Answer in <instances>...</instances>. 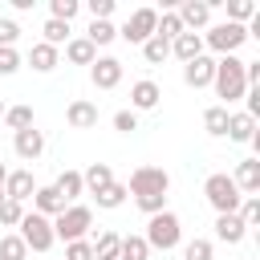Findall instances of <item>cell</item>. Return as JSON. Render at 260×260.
I'll use <instances>...</instances> for the list:
<instances>
[{
	"instance_id": "1",
	"label": "cell",
	"mask_w": 260,
	"mask_h": 260,
	"mask_svg": "<svg viewBox=\"0 0 260 260\" xmlns=\"http://www.w3.org/2000/svg\"><path fill=\"white\" fill-rule=\"evenodd\" d=\"M211 85H215V93L223 98V110H228L232 102H240V98L248 93V81H244V61H240L236 53L219 57V61H215V77H211Z\"/></svg>"
},
{
	"instance_id": "2",
	"label": "cell",
	"mask_w": 260,
	"mask_h": 260,
	"mask_svg": "<svg viewBox=\"0 0 260 260\" xmlns=\"http://www.w3.org/2000/svg\"><path fill=\"white\" fill-rule=\"evenodd\" d=\"M179 236H183V223H179V215L175 211H158V215H150V223H146V248L154 252H171L175 244H179Z\"/></svg>"
},
{
	"instance_id": "3",
	"label": "cell",
	"mask_w": 260,
	"mask_h": 260,
	"mask_svg": "<svg viewBox=\"0 0 260 260\" xmlns=\"http://www.w3.org/2000/svg\"><path fill=\"white\" fill-rule=\"evenodd\" d=\"M203 195H207V203L215 207V215H232L236 207H240V187L232 183V175H207V183H203Z\"/></svg>"
},
{
	"instance_id": "4",
	"label": "cell",
	"mask_w": 260,
	"mask_h": 260,
	"mask_svg": "<svg viewBox=\"0 0 260 260\" xmlns=\"http://www.w3.org/2000/svg\"><path fill=\"white\" fill-rule=\"evenodd\" d=\"M89 223H93V211H89V207H81V203H69V207L53 219V236H57V240H65V244H73V240H85Z\"/></svg>"
},
{
	"instance_id": "5",
	"label": "cell",
	"mask_w": 260,
	"mask_h": 260,
	"mask_svg": "<svg viewBox=\"0 0 260 260\" xmlns=\"http://www.w3.org/2000/svg\"><path fill=\"white\" fill-rule=\"evenodd\" d=\"M20 232V240H24V248H32V252H49L53 244H57V236H53V219H45V215H37V211H24V219L16 223Z\"/></svg>"
},
{
	"instance_id": "6",
	"label": "cell",
	"mask_w": 260,
	"mask_h": 260,
	"mask_svg": "<svg viewBox=\"0 0 260 260\" xmlns=\"http://www.w3.org/2000/svg\"><path fill=\"white\" fill-rule=\"evenodd\" d=\"M134 199H146V195H167L171 191V175L162 167H138L130 175V187H126Z\"/></svg>"
},
{
	"instance_id": "7",
	"label": "cell",
	"mask_w": 260,
	"mask_h": 260,
	"mask_svg": "<svg viewBox=\"0 0 260 260\" xmlns=\"http://www.w3.org/2000/svg\"><path fill=\"white\" fill-rule=\"evenodd\" d=\"M244 41H248V28H244V24H232V20L211 24V28L203 32V45H211V49H215V53H223V57H228V53H236Z\"/></svg>"
},
{
	"instance_id": "8",
	"label": "cell",
	"mask_w": 260,
	"mask_h": 260,
	"mask_svg": "<svg viewBox=\"0 0 260 260\" xmlns=\"http://www.w3.org/2000/svg\"><path fill=\"white\" fill-rule=\"evenodd\" d=\"M154 24H158V12H154V8H134L130 20L118 28V37L130 41V45H146V41L154 37Z\"/></svg>"
},
{
	"instance_id": "9",
	"label": "cell",
	"mask_w": 260,
	"mask_h": 260,
	"mask_svg": "<svg viewBox=\"0 0 260 260\" xmlns=\"http://www.w3.org/2000/svg\"><path fill=\"white\" fill-rule=\"evenodd\" d=\"M89 81H93L98 89H114V85L122 81V61H118V57H98V61L89 65Z\"/></svg>"
},
{
	"instance_id": "10",
	"label": "cell",
	"mask_w": 260,
	"mask_h": 260,
	"mask_svg": "<svg viewBox=\"0 0 260 260\" xmlns=\"http://www.w3.org/2000/svg\"><path fill=\"white\" fill-rule=\"evenodd\" d=\"M175 16L183 20L187 32H195V28H203V24L211 20V8H207V0H183V4L175 8Z\"/></svg>"
},
{
	"instance_id": "11",
	"label": "cell",
	"mask_w": 260,
	"mask_h": 260,
	"mask_svg": "<svg viewBox=\"0 0 260 260\" xmlns=\"http://www.w3.org/2000/svg\"><path fill=\"white\" fill-rule=\"evenodd\" d=\"M12 146H16V154H20L24 162H37V158H41V150H45V134H41L37 126H28V130H16Z\"/></svg>"
},
{
	"instance_id": "12",
	"label": "cell",
	"mask_w": 260,
	"mask_h": 260,
	"mask_svg": "<svg viewBox=\"0 0 260 260\" xmlns=\"http://www.w3.org/2000/svg\"><path fill=\"white\" fill-rule=\"evenodd\" d=\"M211 77H215V61H211V57H195V61H187V65H183V81H187L191 89L211 85Z\"/></svg>"
},
{
	"instance_id": "13",
	"label": "cell",
	"mask_w": 260,
	"mask_h": 260,
	"mask_svg": "<svg viewBox=\"0 0 260 260\" xmlns=\"http://www.w3.org/2000/svg\"><path fill=\"white\" fill-rule=\"evenodd\" d=\"M32 191H37L32 171H8V179H4V199L24 203V199H32Z\"/></svg>"
},
{
	"instance_id": "14",
	"label": "cell",
	"mask_w": 260,
	"mask_h": 260,
	"mask_svg": "<svg viewBox=\"0 0 260 260\" xmlns=\"http://www.w3.org/2000/svg\"><path fill=\"white\" fill-rule=\"evenodd\" d=\"M65 122H69L73 130H89V126H98V106H93V102H85V98H77V102H69Z\"/></svg>"
},
{
	"instance_id": "15",
	"label": "cell",
	"mask_w": 260,
	"mask_h": 260,
	"mask_svg": "<svg viewBox=\"0 0 260 260\" xmlns=\"http://www.w3.org/2000/svg\"><path fill=\"white\" fill-rule=\"evenodd\" d=\"M232 183L240 187V195H256L260 191V158H244L232 175Z\"/></svg>"
},
{
	"instance_id": "16",
	"label": "cell",
	"mask_w": 260,
	"mask_h": 260,
	"mask_svg": "<svg viewBox=\"0 0 260 260\" xmlns=\"http://www.w3.org/2000/svg\"><path fill=\"white\" fill-rule=\"evenodd\" d=\"M32 207H37V215H45V219H57V215H61L69 203H65V199H61L53 187H37V191H32Z\"/></svg>"
},
{
	"instance_id": "17",
	"label": "cell",
	"mask_w": 260,
	"mask_h": 260,
	"mask_svg": "<svg viewBox=\"0 0 260 260\" xmlns=\"http://www.w3.org/2000/svg\"><path fill=\"white\" fill-rule=\"evenodd\" d=\"M171 53L187 65V61H195V57H203V37L199 32H179L175 41H171Z\"/></svg>"
},
{
	"instance_id": "18",
	"label": "cell",
	"mask_w": 260,
	"mask_h": 260,
	"mask_svg": "<svg viewBox=\"0 0 260 260\" xmlns=\"http://www.w3.org/2000/svg\"><path fill=\"white\" fill-rule=\"evenodd\" d=\"M158 98H162V89H158L154 81H134V85H130V106H134V110H154Z\"/></svg>"
},
{
	"instance_id": "19",
	"label": "cell",
	"mask_w": 260,
	"mask_h": 260,
	"mask_svg": "<svg viewBox=\"0 0 260 260\" xmlns=\"http://www.w3.org/2000/svg\"><path fill=\"white\" fill-rule=\"evenodd\" d=\"M228 138L232 142H256V118H248L244 110L228 114Z\"/></svg>"
},
{
	"instance_id": "20",
	"label": "cell",
	"mask_w": 260,
	"mask_h": 260,
	"mask_svg": "<svg viewBox=\"0 0 260 260\" xmlns=\"http://www.w3.org/2000/svg\"><path fill=\"white\" fill-rule=\"evenodd\" d=\"M81 183H85V191H89V195H98L102 187H110V183H114L110 162H89V167L81 171Z\"/></svg>"
},
{
	"instance_id": "21",
	"label": "cell",
	"mask_w": 260,
	"mask_h": 260,
	"mask_svg": "<svg viewBox=\"0 0 260 260\" xmlns=\"http://www.w3.org/2000/svg\"><path fill=\"white\" fill-rule=\"evenodd\" d=\"M215 236H219L223 244H240V240L248 236V228H244V219L232 211V215H215Z\"/></svg>"
},
{
	"instance_id": "22",
	"label": "cell",
	"mask_w": 260,
	"mask_h": 260,
	"mask_svg": "<svg viewBox=\"0 0 260 260\" xmlns=\"http://www.w3.org/2000/svg\"><path fill=\"white\" fill-rule=\"evenodd\" d=\"M65 61H73V65H93V61H98V49H93L85 37H69V45H65Z\"/></svg>"
},
{
	"instance_id": "23",
	"label": "cell",
	"mask_w": 260,
	"mask_h": 260,
	"mask_svg": "<svg viewBox=\"0 0 260 260\" xmlns=\"http://www.w3.org/2000/svg\"><path fill=\"white\" fill-rule=\"evenodd\" d=\"M28 65H32L37 73H53V69H57V49L45 45V41H37V45L28 49Z\"/></svg>"
},
{
	"instance_id": "24",
	"label": "cell",
	"mask_w": 260,
	"mask_h": 260,
	"mask_svg": "<svg viewBox=\"0 0 260 260\" xmlns=\"http://www.w3.org/2000/svg\"><path fill=\"white\" fill-rule=\"evenodd\" d=\"M53 191H57L65 203H73V199L85 191V183H81V171H61V175H57V183H53Z\"/></svg>"
},
{
	"instance_id": "25",
	"label": "cell",
	"mask_w": 260,
	"mask_h": 260,
	"mask_svg": "<svg viewBox=\"0 0 260 260\" xmlns=\"http://www.w3.org/2000/svg\"><path fill=\"white\" fill-rule=\"evenodd\" d=\"M203 130H207L211 138H223V134H228V110H223V106H207V110H203Z\"/></svg>"
},
{
	"instance_id": "26",
	"label": "cell",
	"mask_w": 260,
	"mask_h": 260,
	"mask_svg": "<svg viewBox=\"0 0 260 260\" xmlns=\"http://www.w3.org/2000/svg\"><path fill=\"white\" fill-rule=\"evenodd\" d=\"M118 260H150V248L142 236H122L118 244Z\"/></svg>"
},
{
	"instance_id": "27",
	"label": "cell",
	"mask_w": 260,
	"mask_h": 260,
	"mask_svg": "<svg viewBox=\"0 0 260 260\" xmlns=\"http://www.w3.org/2000/svg\"><path fill=\"white\" fill-rule=\"evenodd\" d=\"M118 244H122L118 232H102L93 240V260H118Z\"/></svg>"
},
{
	"instance_id": "28",
	"label": "cell",
	"mask_w": 260,
	"mask_h": 260,
	"mask_svg": "<svg viewBox=\"0 0 260 260\" xmlns=\"http://www.w3.org/2000/svg\"><path fill=\"white\" fill-rule=\"evenodd\" d=\"M179 32H187V28H183V20L175 16V8H167V12L158 16V24H154V37H162V41H175Z\"/></svg>"
},
{
	"instance_id": "29",
	"label": "cell",
	"mask_w": 260,
	"mask_h": 260,
	"mask_svg": "<svg viewBox=\"0 0 260 260\" xmlns=\"http://www.w3.org/2000/svg\"><path fill=\"white\" fill-rule=\"evenodd\" d=\"M41 32H45V45H53V49H57V45H69V24H65V20H53V16H49V20L41 24Z\"/></svg>"
},
{
	"instance_id": "30",
	"label": "cell",
	"mask_w": 260,
	"mask_h": 260,
	"mask_svg": "<svg viewBox=\"0 0 260 260\" xmlns=\"http://www.w3.org/2000/svg\"><path fill=\"white\" fill-rule=\"evenodd\" d=\"M114 37H118V28H114L110 20H89V32H85V41H89L93 49H98V45H110Z\"/></svg>"
},
{
	"instance_id": "31",
	"label": "cell",
	"mask_w": 260,
	"mask_h": 260,
	"mask_svg": "<svg viewBox=\"0 0 260 260\" xmlns=\"http://www.w3.org/2000/svg\"><path fill=\"white\" fill-rule=\"evenodd\" d=\"M4 126L8 130H28L32 126V106H8L4 110Z\"/></svg>"
},
{
	"instance_id": "32",
	"label": "cell",
	"mask_w": 260,
	"mask_h": 260,
	"mask_svg": "<svg viewBox=\"0 0 260 260\" xmlns=\"http://www.w3.org/2000/svg\"><path fill=\"white\" fill-rule=\"evenodd\" d=\"M126 195H130V191L114 179V183H110V187H102L93 199H98V207H122V203H126Z\"/></svg>"
},
{
	"instance_id": "33",
	"label": "cell",
	"mask_w": 260,
	"mask_h": 260,
	"mask_svg": "<svg viewBox=\"0 0 260 260\" xmlns=\"http://www.w3.org/2000/svg\"><path fill=\"white\" fill-rule=\"evenodd\" d=\"M142 57H146L150 65H158V61H167V57H171V41H162V37H150V41L142 45Z\"/></svg>"
},
{
	"instance_id": "34",
	"label": "cell",
	"mask_w": 260,
	"mask_h": 260,
	"mask_svg": "<svg viewBox=\"0 0 260 260\" xmlns=\"http://www.w3.org/2000/svg\"><path fill=\"white\" fill-rule=\"evenodd\" d=\"M24 256H28V248H24V240L16 232L0 240V260H24Z\"/></svg>"
},
{
	"instance_id": "35",
	"label": "cell",
	"mask_w": 260,
	"mask_h": 260,
	"mask_svg": "<svg viewBox=\"0 0 260 260\" xmlns=\"http://www.w3.org/2000/svg\"><path fill=\"white\" fill-rule=\"evenodd\" d=\"M256 16V4L252 0H228V20L232 24H244V20H252Z\"/></svg>"
},
{
	"instance_id": "36",
	"label": "cell",
	"mask_w": 260,
	"mask_h": 260,
	"mask_svg": "<svg viewBox=\"0 0 260 260\" xmlns=\"http://www.w3.org/2000/svg\"><path fill=\"white\" fill-rule=\"evenodd\" d=\"M236 215L244 219V228L260 223V199H256V195H244V199H240V207H236Z\"/></svg>"
},
{
	"instance_id": "37",
	"label": "cell",
	"mask_w": 260,
	"mask_h": 260,
	"mask_svg": "<svg viewBox=\"0 0 260 260\" xmlns=\"http://www.w3.org/2000/svg\"><path fill=\"white\" fill-rule=\"evenodd\" d=\"M20 219H24V203H16V199H4V203H0V223H4V228H16Z\"/></svg>"
},
{
	"instance_id": "38",
	"label": "cell",
	"mask_w": 260,
	"mask_h": 260,
	"mask_svg": "<svg viewBox=\"0 0 260 260\" xmlns=\"http://www.w3.org/2000/svg\"><path fill=\"white\" fill-rule=\"evenodd\" d=\"M77 8H81L77 0H53V4H49V16H53V20H65V24H69V20L77 16Z\"/></svg>"
},
{
	"instance_id": "39",
	"label": "cell",
	"mask_w": 260,
	"mask_h": 260,
	"mask_svg": "<svg viewBox=\"0 0 260 260\" xmlns=\"http://www.w3.org/2000/svg\"><path fill=\"white\" fill-rule=\"evenodd\" d=\"M114 130H118V134H134V130H138V114H134V110H118V114H114Z\"/></svg>"
},
{
	"instance_id": "40",
	"label": "cell",
	"mask_w": 260,
	"mask_h": 260,
	"mask_svg": "<svg viewBox=\"0 0 260 260\" xmlns=\"http://www.w3.org/2000/svg\"><path fill=\"white\" fill-rule=\"evenodd\" d=\"M65 260H93V244H89V240H73V244H65Z\"/></svg>"
},
{
	"instance_id": "41",
	"label": "cell",
	"mask_w": 260,
	"mask_h": 260,
	"mask_svg": "<svg viewBox=\"0 0 260 260\" xmlns=\"http://www.w3.org/2000/svg\"><path fill=\"white\" fill-rule=\"evenodd\" d=\"M183 260H211V240H191L183 248Z\"/></svg>"
},
{
	"instance_id": "42",
	"label": "cell",
	"mask_w": 260,
	"mask_h": 260,
	"mask_svg": "<svg viewBox=\"0 0 260 260\" xmlns=\"http://www.w3.org/2000/svg\"><path fill=\"white\" fill-rule=\"evenodd\" d=\"M16 69H20V53L16 49H0V77H8Z\"/></svg>"
},
{
	"instance_id": "43",
	"label": "cell",
	"mask_w": 260,
	"mask_h": 260,
	"mask_svg": "<svg viewBox=\"0 0 260 260\" xmlns=\"http://www.w3.org/2000/svg\"><path fill=\"white\" fill-rule=\"evenodd\" d=\"M16 37H20L16 20H4V16H0V49H12V45H16Z\"/></svg>"
},
{
	"instance_id": "44",
	"label": "cell",
	"mask_w": 260,
	"mask_h": 260,
	"mask_svg": "<svg viewBox=\"0 0 260 260\" xmlns=\"http://www.w3.org/2000/svg\"><path fill=\"white\" fill-rule=\"evenodd\" d=\"M110 12H114V0H89V16L93 20H110Z\"/></svg>"
},
{
	"instance_id": "45",
	"label": "cell",
	"mask_w": 260,
	"mask_h": 260,
	"mask_svg": "<svg viewBox=\"0 0 260 260\" xmlns=\"http://www.w3.org/2000/svg\"><path fill=\"white\" fill-rule=\"evenodd\" d=\"M4 179H8V167H4V162H0V187H4Z\"/></svg>"
},
{
	"instance_id": "46",
	"label": "cell",
	"mask_w": 260,
	"mask_h": 260,
	"mask_svg": "<svg viewBox=\"0 0 260 260\" xmlns=\"http://www.w3.org/2000/svg\"><path fill=\"white\" fill-rule=\"evenodd\" d=\"M4 110H8V106H4V98H0V118H4Z\"/></svg>"
},
{
	"instance_id": "47",
	"label": "cell",
	"mask_w": 260,
	"mask_h": 260,
	"mask_svg": "<svg viewBox=\"0 0 260 260\" xmlns=\"http://www.w3.org/2000/svg\"><path fill=\"white\" fill-rule=\"evenodd\" d=\"M0 203H4V187H0Z\"/></svg>"
}]
</instances>
